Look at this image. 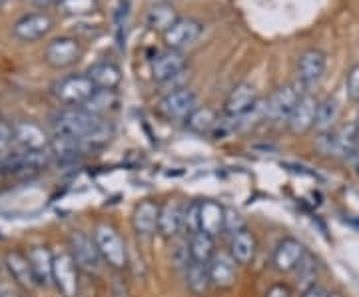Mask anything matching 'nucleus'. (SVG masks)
I'll return each instance as SVG.
<instances>
[{
	"label": "nucleus",
	"instance_id": "obj_28",
	"mask_svg": "<svg viewBox=\"0 0 359 297\" xmlns=\"http://www.w3.org/2000/svg\"><path fill=\"white\" fill-rule=\"evenodd\" d=\"M186 285L196 296H204L205 291L212 287V277H210V265L200 263V261H190L186 265Z\"/></svg>",
	"mask_w": 359,
	"mask_h": 297
},
{
	"label": "nucleus",
	"instance_id": "obj_30",
	"mask_svg": "<svg viewBox=\"0 0 359 297\" xmlns=\"http://www.w3.org/2000/svg\"><path fill=\"white\" fill-rule=\"evenodd\" d=\"M212 235L204 232L194 233L188 237V247H190V258L192 261H200V263H210L212 258L216 256V246H214Z\"/></svg>",
	"mask_w": 359,
	"mask_h": 297
},
{
	"label": "nucleus",
	"instance_id": "obj_33",
	"mask_svg": "<svg viewBox=\"0 0 359 297\" xmlns=\"http://www.w3.org/2000/svg\"><path fill=\"white\" fill-rule=\"evenodd\" d=\"M60 11L66 16H86L96 11V0H60Z\"/></svg>",
	"mask_w": 359,
	"mask_h": 297
},
{
	"label": "nucleus",
	"instance_id": "obj_45",
	"mask_svg": "<svg viewBox=\"0 0 359 297\" xmlns=\"http://www.w3.org/2000/svg\"><path fill=\"white\" fill-rule=\"evenodd\" d=\"M0 284H2V272H0Z\"/></svg>",
	"mask_w": 359,
	"mask_h": 297
},
{
	"label": "nucleus",
	"instance_id": "obj_22",
	"mask_svg": "<svg viewBox=\"0 0 359 297\" xmlns=\"http://www.w3.org/2000/svg\"><path fill=\"white\" fill-rule=\"evenodd\" d=\"M14 140L20 144L28 152L34 150H46L50 146V140L46 132L34 122H16L14 124Z\"/></svg>",
	"mask_w": 359,
	"mask_h": 297
},
{
	"label": "nucleus",
	"instance_id": "obj_24",
	"mask_svg": "<svg viewBox=\"0 0 359 297\" xmlns=\"http://www.w3.org/2000/svg\"><path fill=\"white\" fill-rule=\"evenodd\" d=\"M26 256H28V261H30L36 285L48 287L52 284V258H54V254L48 247L34 246L28 249Z\"/></svg>",
	"mask_w": 359,
	"mask_h": 297
},
{
	"label": "nucleus",
	"instance_id": "obj_37",
	"mask_svg": "<svg viewBox=\"0 0 359 297\" xmlns=\"http://www.w3.org/2000/svg\"><path fill=\"white\" fill-rule=\"evenodd\" d=\"M14 140V126H11L8 122L0 120V154L6 152L11 148V144Z\"/></svg>",
	"mask_w": 359,
	"mask_h": 297
},
{
	"label": "nucleus",
	"instance_id": "obj_23",
	"mask_svg": "<svg viewBox=\"0 0 359 297\" xmlns=\"http://www.w3.org/2000/svg\"><path fill=\"white\" fill-rule=\"evenodd\" d=\"M184 221V206L180 202L170 200L160 206V221H158V235L164 240H174L182 232Z\"/></svg>",
	"mask_w": 359,
	"mask_h": 297
},
{
	"label": "nucleus",
	"instance_id": "obj_8",
	"mask_svg": "<svg viewBox=\"0 0 359 297\" xmlns=\"http://www.w3.org/2000/svg\"><path fill=\"white\" fill-rule=\"evenodd\" d=\"M327 70V54L320 48H308L297 58V84L304 92H311L325 76Z\"/></svg>",
	"mask_w": 359,
	"mask_h": 297
},
{
	"label": "nucleus",
	"instance_id": "obj_20",
	"mask_svg": "<svg viewBox=\"0 0 359 297\" xmlns=\"http://www.w3.org/2000/svg\"><path fill=\"white\" fill-rule=\"evenodd\" d=\"M226 230V207L214 200L200 202V232L216 237Z\"/></svg>",
	"mask_w": 359,
	"mask_h": 297
},
{
	"label": "nucleus",
	"instance_id": "obj_46",
	"mask_svg": "<svg viewBox=\"0 0 359 297\" xmlns=\"http://www.w3.org/2000/svg\"><path fill=\"white\" fill-rule=\"evenodd\" d=\"M0 2H2V0H0Z\"/></svg>",
	"mask_w": 359,
	"mask_h": 297
},
{
	"label": "nucleus",
	"instance_id": "obj_38",
	"mask_svg": "<svg viewBox=\"0 0 359 297\" xmlns=\"http://www.w3.org/2000/svg\"><path fill=\"white\" fill-rule=\"evenodd\" d=\"M264 297H294V296H292V289H290L285 284H276L269 287Z\"/></svg>",
	"mask_w": 359,
	"mask_h": 297
},
{
	"label": "nucleus",
	"instance_id": "obj_40",
	"mask_svg": "<svg viewBox=\"0 0 359 297\" xmlns=\"http://www.w3.org/2000/svg\"><path fill=\"white\" fill-rule=\"evenodd\" d=\"M302 297H327V291L321 287V285H311V287H308V289H304V293H302Z\"/></svg>",
	"mask_w": 359,
	"mask_h": 297
},
{
	"label": "nucleus",
	"instance_id": "obj_36",
	"mask_svg": "<svg viewBox=\"0 0 359 297\" xmlns=\"http://www.w3.org/2000/svg\"><path fill=\"white\" fill-rule=\"evenodd\" d=\"M240 230H245V221L242 218V214H238L231 207H226V230L224 232H228L231 235V233L240 232Z\"/></svg>",
	"mask_w": 359,
	"mask_h": 297
},
{
	"label": "nucleus",
	"instance_id": "obj_35",
	"mask_svg": "<svg viewBox=\"0 0 359 297\" xmlns=\"http://www.w3.org/2000/svg\"><path fill=\"white\" fill-rule=\"evenodd\" d=\"M346 92L353 102H359V62L347 70Z\"/></svg>",
	"mask_w": 359,
	"mask_h": 297
},
{
	"label": "nucleus",
	"instance_id": "obj_32",
	"mask_svg": "<svg viewBox=\"0 0 359 297\" xmlns=\"http://www.w3.org/2000/svg\"><path fill=\"white\" fill-rule=\"evenodd\" d=\"M318 273H320V265H318V259L313 254L306 251L302 261L297 263L295 268V275H297V284L302 285L304 289H308L311 285H316L318 279Z\"/></svg>",
	"mask_w": 359,
	"mask_h": 297
},
{
	"label": "nucleus",
	"instance_id": "obj_42",
	"mask_svg": "<svg viewBox=\"0 0 359 297\" xmlns=\"http://www.w3.org/2000/svg\"><path fill=\"white\" fill-rule=\"evenodd\" d=\"M0 297H20L13 289H0Z\"/></svg>",
	"mask_w": 359,
	"mask_h": 297
},
{
	"label": "nucleus",
	"instance_id": "obj_25",
	"mask_svg": "<svg viewBox=\"0 0 359 297\" xmlns=\"http://www.w3.org/2000/svg\"><path fill=\"white\" fill-rule=\"evenodd\" d=\"M86 74L98 90H116L122 82V70L110 60H100L92 64Z\"/></svg>",
	"mask_w": 359,
	"mask_h": 297
},
{
	"label": "nucleus",
	"instance_id": "obj_10",
	"mask_svg": "<svg viewBox=\"0 0 359 297\" xmlns=\"http://www.w3.org/2000/svg\"><path fill=\"white\" fill-rule=\"evenodd\" d=\"M198 108V98L190 88H174L158 102V110L168 120H186Z\"/></svg>",
	"mask_w": 359,
	"mask_h": 297
},
{
	"label": "nucleus",
	"instance_id": "obj_12",
	"mask_svg": "<svg viewBox=\"0 0 359 297\" xmlns=\"http://www.w3.org/2000/svg\"><path fill=\"white\" fill-rule=\"evenodd\" d=\"M188 66V60L184 56V52L180 50H166L158 52L154 58L150 60V72L156 82L164 84V82H172L174 78H178Z\"/></svg>",
	"mask_w": 359,
	"mask_h": 297
},
{
	"label": "nucleus",
	"instance_id": "obj_19",
	"mask_svg": "<svg viewBox=\"0 0 359 297\" xmlns=\"http://www.w3.org/2000/svg\"><path fill=\"white\" fill-rule=\"evenodd\" d=\"M4 268L8 275L13 277L16 284L25 289H32L36 287V282H34V273H32V268H30V261H28V256L18 251V249H13L4 256Z\"/></svg>",
	"mask_w": 359,
	"mask_h": 297
},
{
	"label": "nucleus",
	"instance_id": "obj_16",
	"mask_svg": "<svg viewBox=\"0 0 359 297\" xmlns=\"http://www.w3.org/2000/svg\"><path fill=\"white\" fill-rule=\"evenodd\" d=\"M318 100L311 92H304L299 102L295 106L294 114L287 120V128L295 136L308 134L309 130H313V122H316V112H318Z\"/></svg>",
	"mask_w": 359,
	"mask_h": 297
},
{
	"label": "nucleus",
	"instance_id": "obj_14",
	"mask_svg": "<svg viewBox=\"0 0 359 297\" xmlns=\"http://www.w3.org/2000/svg\"><path fill=\"white\" fill-rule=\"evenodd\" d=\"M160 221V204L154 200H144L134 207L132 214V230L140 240H152L158 233Z\"/></svg>",
	"mask_w": 359,
	"mask_h": 297
},
{
	"label": "nucleus",
	"instance_id": "obj_44",
	"mask_svg": "<svg viewBox=\"0 0 359 297\" xmlns=\"http://www.w3.org/2000/svg\"><path fill=\"white\" fill-rule=\"evenodd\" d=\"M327 297H344L341 293H327Z\"/></svg>",
	"mask_w": 359,
	"mask_h": 297
},
{
	"label": "nucleus",
	"instance_id": "obj_4",
	"mask_svg": "<svg viewBox=\"0 0 359 297\" xmlns=\"http://www.w3.org/2000/svg\"><path fill=\"white\" fill-rule=\"evenodd\" d=\"M302 94H304V90L297 82L276 88L268 96V100L264 102V114L271 122H285L287 124V120L294 114Z\"/></svg>",
	"mask_w": 359,
	"mask_h": 297
},
{
	"label": "nucleus",
	"instance_id": "obj_3",
	"mask_svg": "<svg viewBox=\"0 0 359 297\" xmlns=\"http://www.w3.org/2000/svg\"><path fill=\"white\" fill-rule=\"evenodd\" d=\"M94 92L88 74H70L52 84V96L66 108H82Z\"/></svg>",
	"mask_w": 359,
	"mask_h": 297
},
{
	"label": "nucleus",
	"instance_id": "obj_13",
	"mask_svg": "<svg viewBox=\"0 0 359 297\" xmlns=\"http://www.w3.org/2000/svg\"><path fill=\"white\" fill-rule=\"evenodd\" d=\"M82 56V46L76 39L72 36H60L48 42L46 50H44V60L52 68H68V66L76 64Z\"/></svg>",
	"mask_w": 359,
	"mask_h": 297
},
{
	"label": "nucleus",
	"instance_id": "obj_2",
	"mask_svg": "<svg viewBox=\"0 0 359 297\" xmlns=\"http://www.w3.org/2000/svg\"><path fill=\"white\" fill-rule=\"evenodd\" d=\"M92 237L96 242V247H98V251L102 256L104 263H108L116 272L126 270V265H128V249H126V244H124L122 235L118 233L114 226L98 223L94 228Z\"/></svg>",
	"mask_w": 359,
	"mask_h": 297
},
{
	"label": "nucleus",
	"instance_id": "obj_43",
	"mask_svg": "<svg viewBox=\"0 0 359 297\" xmlns=\"http://www.w3.org/2000/svg\"><path fill=\"white\" fill-rule=\"evenodd\" d=\"M353 126H355V132H358V138H359V114H358V120H355V124H353Z\"/></svg>",
	"mask_w": 359,
	"mask_h": 297
},
{
	"label": "nucleus",
	"instance_id": "obj_34",
	"mask_svg": "<svg viewBox=\"0 0 359 297\" xmlns=\"http://www.w3.org/2000/svg\"><path fill=\"white\" fill-rule=\"evenodd\" d=\"M182 232L188 233V237L200 232V202H192L184 206V221H182Z\"/></svg>",
	"mask_w": 359,
	"mask_h": 297
},
{
	"label": "nucleus",
	"instance_id": "obj_41",
	"mask_svg": "<svg viewBox=\"0 0 359 297\" xmlns=\"http://www.w3.org/2000/svg\"><path fill=\"white\" fill-rule=\"evenodd\" d=\"M36 6H50V4H60V0H30Z\"/></svg>",
	"mask_w": 359,
	"mask_h": 297
},
{
	"label": "nucleus",
	"instance_id": "obj_6",
	"mask_svg": "<svg viewBox=\"0 0 359 297\" xmlns=\"http://www.w3.org/2000/svg\"><path fill=\"white\" fill-rule=\"evenodd\" d=\"M262 106L256 86L250 82H240L230 90L224 102V114L230 120H244Z\"/></svg>",
	"mask_w": 359,
	"mask_h": 297
},
{
	"label": "nucleus",
	"instance_id": "obj_1",
	"mask_svg": "<svg viewBox=\"0 0 359 297\" xmlns=\"http://www.w3.org/2000/svg\"><path fill=\"white\" fill-rule=\"evenodd\" d=\"M98 118L100 116H92L88 112H84L82 108H65L52 118L54 138L78 140L84 146V140L88 138L90 130Z\"/></svg>",
	"mask_w": 359,
	"mask_h": 297
},
{
	"label": "nucleus",
	"instance_id": "obj_15",
	"mask_svg": "<svg viewBox=\"0 0 359 297\" xmlns=\"http://www.w3.org/2000/svg\"><path fill=\"white\" fill-rule=\"evenodd\" d=\"M308 249L304 247V244L295 237H283L282 242L276 246L273 249V258H271V263L273 268L280 273H292L295 272L297 263L302 261L304 254Z\"/></svg>",
	"mask_w": 359,
	"mask_h": 297
},
{
	"label": "nucleus",
	"instance_id": "obj_39",
	"mask_svg": "<svg viewBox=\"0 0 359 297\" xmlns=\"http://www.w3.org/2000/svg\"><path fill=\"white\" fill-rule=\"evenodd\" d=\"M112 297H130V291H128V285L124 284L120 277H116L114 282H112Z\"/></svg>",
	"mask_w": 359,
	"mask_h": 297
},
{
	"label": "nucleus",
	"instance_id": "obj_18",
	"mask_svg": "<svg viewBox=\"0 0 359 297\" xmlns=\"http://www.w3.org/2000/svg\"><path fill=\"white\" fill-rule=\"evenodd\" d=\"M210 265V277H212V287H218V289H230L231 285L236 284V261L231 258L230 254L226 251H216V256L212 258V261L208 263Z\"/></svg>",
	"mask_w": 359,
	"mask_h": 297
},
{
	"label": "nucleus",
	"instance_id": "obj_29",
	"mask_svg": "<svg viewBox=\"0 0 359 297\" xmlns=\"http://www.w3.org/2000/svg\"><path fill=\"white\" fill-rule=\"evenodd\" d=\"M184 122H186V128L194 132V134H210L218 126V116H216V112L212 108L198 106Z\"/></svg>",
	"mask_w": 359,
	"mask_h": 297
},
{
	"label": "nucleus",
	"instance_id": "obj_17",
	"mask_svg": "<svg viewBox=\"0 0 359 297\" xmlns=\"http://www.w3.org/2000/svg\"><path fill=\"white\" fill-rule=\"evenodd\" d=\"M52 18L44 13H32L22 16L20 20H16L13 32L14 36L22 42H34V40L42 39L50 32Z\"/></svg>",
	"mask_w": 359,
	"mask_h": 297
},
{
	"label": "nucleus",
	"instance_id": "obj_9",
	"mask_svg": "<svg viewBox=\"0 0 359 297\" xmlns=\"http://www.w3.org/2000/svg\"><path fill=\"white\" fill-rule=\"evenodd\" d=\"M68 246H70L68 251L76 261L80 272L98 273L100 263H102V256L96 247L94 237H90L88 233L84 232H72L68 237Z\"/></svg>",
	"mask_w": 359,
	"mask_h": 297
},
{
	"label": "nucleus",
	"instance_id": "obj_21",
	"mask_svg": "<svg viewBox=\"0 0 359 297\" xmlns=\"http://www.w3.org/2000/svg\"><path fill=\"white\" fill-rule=\"evenodd\" d=\"M228 249H230L228 254L233 258V261H236L238 265H248V263H252V261L256 259V235L250 232L248 228H245V230H240V232L231 233Z\"/></svg>",
	"mask_w": 359,
	"mask_h": 297
},
{
	"label": "nucleus",
	"instance_id": "obj_31",
	"mask_svg": "<svg viewBox=\"0 0 359 297\" xmlns=\"http://www.w3.org/2000/svg\"><path fill=\"white\" fill-rule=\"evenodd\" d=\"M118 104V92L116 90H98L90 96L86 104L82 106L84 112H88L92 116H104L106 112H110Z\"/></svg>",
	"mask_w": 359,
	"mask_h": 297
},
{
	"label": "nucleus",
	"instance_id": "obj_5",
	"mask_svg": "<svg viewBox=\"0 0 359 297\" xmlns=\"http://www.w3.org/2000/svg\"><path fill=\"white\" fill-rule=\"evenodd\" d=\"M78 265L68 249H60L52 258V284L62 297H78Z\"/></svg>",
	"mask_w": 359,
	"mask_h": 297
},
{
	"label": "nucleus",
	"instance_id": "obj_26",
	"mask_svg": "<svg viewBox=\"0 0 359 297\" xmlns=\"http://www.w3.org/2000/svg\"><path fill=\"white\" fill-rule=\"evenodd\" d=\"M180 16L176 13V8H174V4H170V2H158L154 4L150 11H148V16H146V25L150 30H154V32H168L174 22L178 20Z\"/></svg>",
	"mask_w": 359,
	"mask_h": 297
},
{
	"label": "nucleus",
	"instance_id": "obj_7",
	"mask_svg": "<svg viewBox=\"0 0 359 297\" xmlns=\"http://www.w3.org/2000/svg\"><path fill=\"white\" fill-rule=\"evenodd\" d=\"M318 150L323 156H334V158H349L355 154L359 146L358 132L355 126L351 128H334L332 132L318 134Z\"/></svg>",
	"mask_w": 359,
	"mask_h": 297
},
{
	"label": "nucleus",
	"instance_id": "obj_27",
	"mask_svg": "<svg viewBox=\"0 0 359 297\" xmlns=\"http://www.w3.org/2000/svg\"><path fill=\"white\" fill-rule=\"evenodd\" d=\"M339 100L335 96H327L318 104V112H316V122H313V130L318 134H325L335 128V122L339 118Z\"/></svg>",
	"mask_w": 359,
	"mask_h": 297
},
{
	"label": "nucleus",
	"instance_id": "obj_11",
	"mask_svg": "<svg viewBox=\"0 0 359 297\" xmlns=\"http://www.w3.org/2000/svg\"><path fill=\"white\" fill-rule=\"evenodd\" d=\"M202 32H204V25L200 20L190 18V16H184V18H178L174 22V26L168 32H164L162 36H164L166 48L182 52L184 48L196 44V40L202 36Z\"/></svg>",
	"mask_w": 359,
	"mask_h": 297
}]
</instances>
